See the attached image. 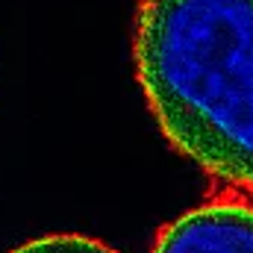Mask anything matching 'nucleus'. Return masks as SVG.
<instances>
[{
	"label": "nucleus",
	"instance_id": "1",
	"mask_svg": "<svg viewBox=\"0 0 253 253\" xmlns=\"http://www.w3.org/2000/svg\"><path fill=\"white\" fill-rule=\"evenodd\" d=\"M132 62L165 141L253 194V0H138Z\"/></svg>",
	"mask_w": 253,
	"mask_h": 253
},
{
	"label": "nucleus",
	"instance_id": "2",
	"mask_svg": "<svg viewBox=\"0 0 253 253\" xmlns=\"http://www.w3.org/2000/svg\"><path fill=\"white\" fill-rule=\"evenodd\" d=\"M150 253H253V203L242 194L212 197L165 224Z\"/></svg>",
	"mask_w": 253,
	"mask_h": 253
},
{
	"label": "nucleus",
	"instance_id": "3",
	"mask_svg": "<svg viewBox=\"0 0 253 253\" xmlns=\"http://www.w3.org/2000/svg\"><path fill=\"white\" fill-rule=\"evenodd\" d=\"M9 253H118L115 248L91 239V236H80V233H53V236H42L33 239L21 248Z\"/></svg>",
	"mask_w": 253,
	"mask_h": 253
}]
</instances>
